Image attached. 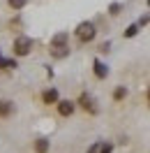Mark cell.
Returning a JSON list of instances; mask_svg holds the SVG:
<instances>
[{"label": "cell", "mask_w": 150, "mask_h": 153, "mask_svg": "<svg viewBox=\"0 0 150 153\" xmlns=\"http://www.w3.org/2000/svg\"><path fill=\"white\" fill-rule=\"evenodd\" d=\"M148 105H150V88H148Z\"/></svg>", "instance_id": "17"}, {"label": "cell", "mask_w": 150, "mask_h": 153, "mask_svg": "<svg viewBox=\"0 0 150 153\" xmlns=\"http://www.w3.org/2000/svg\"><path fill=\"white\" fill-rule=\"evenodd\" d=\"M136 33H139V23H134V26H129V28L125 30V37H134Z\"/></svg>", "instance_id": "13"}, {"label": "cell", "mask_w": 150, "mask_h": 153, "mask_svg": "<svg viewBox=\"0 0 150 153\" xmlns=\"http://www.w3.org/2000/svg\"><path fill=\"white\" fill-rule=\"evenodd\" d=\"M7 5H10L14 12H19V10H23V7L28 5V0H7Z\"/></svg>", "instance_id": "12"}, {"label": "cell", "mask_w": 150, "mask_h": 153, "mask_svg": "<svg viewBox=\"0 0 150 153\" xmlns=\"http://www.w3.org/2000/svg\"><path fill=\"white\" fill-rule=\"evenodd\" d=\"M125 97H127V88L125 86H118L115 91H113V100H115V102H120V100H125Z\"/></svg>", "instance_id": "11"}, {"label": "cell", "mask_w": 150, "mask_h": 153, "mask_svg": "<svg viewBox=\"0 0 150 153\" xmlns=\"http://www.w3.org/2000/svg\"><path fill=\"white\" fill-rule=\"evenodd\" d=\"M49 149H51V144H49L46 137H37L35 139V153H49Z\"/></svg>", "instance_id": "9"}, {"label": "cell", "mask_w": 150, "mask_h": 153, "mask_svg": "<svg viewBox=\"0 0 150 153\" xmlns=\"http://www.w3.org/2000/svg\"><path fill=\"white\" fill-rule=\"evenodd\" d=\"M93 72H95L97 79H106V76H109V67L104 65L102 60H95V63H93Z\"/></svg>", "instance_id": "7"}, {"label": "cell", "mask_w": 150, "mask_h": 153, "mask_svg": "<svg viewBox=\"0 0 150 153\" xmlns=\"http://www.w3.org/2000/svg\"><path fill=\"white\" fill-rule=\"evenodd\" d=\"M74 35H76V39H79L81 44H88V42H93V39H95V35H97V28H95L93 21H81V23L76 26Z\"/></svg>", "instance_id": "1"}, {"label": "cell", "mask_w": 150, "mask_h": 153, "mask_svg": "<svg viewBox=\"0 0 150 153\" xmlns=\"http://www.w3.org/2000/svg\"><path fill=\"white\" fill-rule=\"evenodd\" d=\"M51 56H53V58H65V56H69V47H53V49H51Z\"/></svg>", "instance_id": "10"}, {"label": "cell", "mask_w": 150, "mask_h": 153, "mask_svg": "<svg viewBox=\"0 0 150 153\" xmlns=\"http://www.w3.org/2000/svg\"><path fill=\"white\" fill-rule=\"evenodd\" d=\"M67 39H69L67 33H56V35L51 37V49L53 47H67Z\"/></svg>", "instance_id": "8"}, {"label": "cell", "mask_w": 150, "mask_h": 153, "mask_svg": "<svg viewBox=\"0 0 150 153\" xmlns=\"http://www.w3.org/2000/svg\"><path fill=\"white\" fill-rule=\"evenodd\" d=\"M14 111H16V107L12 100H0V118H10Z\"/></svg>", "instance_id": "5"}, {"label": "cell", "mask_w": 150, "mask_h": 153, "mask_svg": "<svg viewBox=\"0 0 150 153\" xmlns=\"http://www.w3.org/2000/svg\"><path fill=\"white\" fill-rule=\"evenodd\" d=\"M88 153H99V142H97V144H93V146L88 149Z\"/></svg>", "instance_id": "16"}, {"label": "cell", "mask_w": 150, "mask_h": 153, "mask_svg": "<svg viewBox=\"0 0 150 153\" xmlns=\"http://www.w3.org/2000/svg\"><path fill=\"white\" fill-rule=\"evenodd\" d=\"M109 14H113V16H115V14H120V5H118V2H113L111 7H109Z\"/></svg>", "instance_id": "14"}, {"label": "cell", "mask_w": 150, "mask_h": 153, "mask_svg": "<svg viewBox=\"0 0 150 153\" xmlns=\"http://www.w3.org/2000/svg\"><path fill=\"white\" fill-rule=\"evenodd\" d=\"M76 105L81 107L83 111H88V114H97V107H95V100H93L90 93H81L79 100H76Z\"/></svg>", "instance_id": "3"}, {"label": "cell", "mask_w": 150, "mask_h": 153, "mask_svg": "<svg viewBox=\"0 0 150 153\" xmlns=\"http://www.w3.org/2000/svg\"><path fill=\"white\" fill-rule=\"evenodd\" d=\"M111 151H113L111 144H99V153H111Z\"/></svg>", "instance_id": "15"}, {"label": "cell", "mask_w": 150, "mask_h": 153, "mask_svg": "<svg viewBox=\"0 0 150 153\" xmlns=\"http://www.w3.org/2000/svg\"><path fill=\"white\" fill-rule=\"evenodd\" d=\"M58 100H60V93H58L56 88H46V91L42 93V102H44V105H56Z\"/></svg>", "instance_id": "6"}, {"label": "cell", "mask_w": 150, "mask_h": 153, "mask_svg": "<svg viewBox=\"0 0 150 153\" xmlns=\"http://www.w3.org/2000/svg\"><path fill=\"white\" fill-rule=\"evenodd\" d=\"M56 107H58V114L67 118V116H72V114H74L76 102H72V100H58V102H56Z\"/></svg>", "instance_id": "4"}, {"label": "cell", "mask_w": 150, "mask_h": 153, "mask_svg": "<svg viewBox=\"0 0 150 153\" xmlns=\"http://www.w3.org/2000/svg\"><path fill=\"white\" fill-rule=\"evenodd\" d=\"M12 51H14L16 58L28 56L30 51H32V39H30L28 35H19V37L14 39V44H12Z\"/></svg>", "instance_id": "2"}]
</instances>
